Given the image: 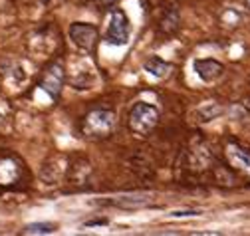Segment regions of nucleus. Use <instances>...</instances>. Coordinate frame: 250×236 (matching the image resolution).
<instances>
[{
  "mask_svg": "<svg viewBox=\"0 0 250 236\" xmlns=\"http://www.w3.org/2000/svg\"><path fill=\"white\" fill-rule=\"evenodd\" d=\"M223 113V105H218L216 101H208V103H203L199 109H197V117H199V121H212L216 119L218 115Z\"/></svg>",
  "mask_w": 250,
  "mask_h": 236,
  "instance_id": "obj_11",
  "label": "nucleus"
},
{
  "mask_svg": "<svg viewBox=\"0 0 250 236\" xmlns=\"http://www.w3.org/2000/svg\"><path fill=\"white\" fill-rule=\"evenodd\" d=\"M179 24H181V18H179V12L177 10H169L165 16H163V20H161V32H165V34H173V32H177L179 30Z\"/></svg>",
  "mask_w": 250,
  "mask_h": 236,
  "instance_id": "obj_12",
  "label": "nucleus"
},
{
  "mask_svg": "<svg viewBox=\"0 0 250 236\" xmlns=\"http://www.w3.org/2000/svg\"><path fill=\"white\" fill-rule=\"evenodd\" d=\"M227 159H229L230 167L250 175V153L246 149H242L240 145H234V143L227 145Z\"/></svg>",
  "mask_w": 250,
  "mask_h": 236,
  "instance_id": "obj_7",
  "label": "nucleus"
},
{
  "mask_svg": "<svg viewBox=\"0 0 250 236\" xmlns=\"http://www.w3.org/2000/svg\"><path fill=\"white\" fill-rule=\"evenodd\" d=\"M246 6H248V10H250V0H246Z\"/></svg>",
  "mask_w": 250,
  "mask_h": 236,
  "instance_id": "obj_18",
  "label": "nucleus"
},
{
  "mask_svg": "<svg viewBox=\"0 0 250 236\" xmlns=\"http://www.w3.org/2000/svg\"><path fill=\"white\" fill-rule=\"evenodd\" d=\"M143 70H145L147 76H151L155 79H165L169 76V72H171V64L161 60V58H157V56H153L143 64Z\"/></svg>",
  "mask_w": 250,
  "mask_h": 236,
  "instance_id": "obj_8",
  "label": "nucleus"
},
{
  "mask_svg": "<svg viewBox=\"0 0 250 236\" xmlns=\"http://www.w3.org/2000/svg\"><path fill=\"white\" fill-rule=\"evenodd\" d=\"M56 230V224L50 222H34V224H28L24 228V234H50Z\"/></svg>",
  "mask_w": 250,
  "mask_h": 236,
  "instance_id": "obj_13",
  "label": "nucleus"
},
{
  "mask_svg": "<svg viewBox=\"0 0 250 236\" xmlns=\"http://www.w3.org/2000/svg\"><path fill=\"white\" fill-rule=\"evenodd\" d=\"M109 204H113V206H119V209H139V206H147V204H151V197H149V195L117 197V198H113Z\"/></svg>",
  "mask_w": 250,
  "mask_h": 236,
  "instance_id": "obj_10",
  "label": "nucleus"
},
{
  "mask_svg": "<svg viewBox=\"0 0 250 236\" xmlns=\"http://www.w3.org/2000/svg\"><path fill=\"white\" fill-rule=\"evenodd\" d=\"M129 36H131V22H129V16L125 14L123 10L115 8L111 10L109 14V20H107V28H105V42L109 46H125L129 42Z\"/></svg>",
  "mask_w": 250,
  "mask_h": 236,
  "instance_id": "obj_3",
  "label": "nucleus"
},
{
  "mask_svg": "<svg viewBox=\"0 0 250 236\" xmlns=\"http://www.w3.org/2000/svg\"><path fill=\"white\" fill-rule=\"evenodd\" d=\"M199 215V211H173L171 213V216H175V218H181V216H197Z\"/></svg>",
  "mask_w": 250,
  "mask_h": 236,
  "instance_id": "obj_14",
  "label": "nucleus"
},
{
  "mask_svg": "<svg viewBox=\"0 0 250 236\" xmlns=\"http://www.w3.org/2000/svg\"><path fill=\"white\" fill-rule=\"evenodd\" d=\"M100 224H109V220L104 218V220H87L85 222V226H100Z\"/></svg>",
  "mask_w": 250,
  "mask_h": 236,
  "instance_id": "obj_15",
  "label": "nucleus"
},
{
  "mask_svg": "<svg viewBox=\"0 0 250 236\" xmlns=\"http://www.w3.org/2000/svg\"><path fill=\"white\" fill-rule=\"evenodd\" d=\"M20 175V167L14 159L0 161V185H12Z\"/></svg>",
  "mask_w": 250,
  "mask_h": 236,
  "instance_id": "obj_9",
  "label": "nucleus"
},
{
  "mask_svg": "<svg viewBox=\"0 0 250 236\" xmlns=\"http://www.w3.org/2000/svg\"><path fill=\"white\" fill-rule=\"evenodd\" d=\"M246 107H248V109H250V98H248V101H246Z\"/></svg>",
  "mask_w": 250,
  "mask_h": 236,
  "instance_id": "obj_17",
  "label": "nucleus"
},
{
  "mask_svg": "<svg viewBox=\"0 0 250 236\" xmlns=\"http://www.w3.org/2000/svg\"><path fill=\"white\" fill-rule=\"evenodd\" d=\"M193 68H195L197 76H199L203 81H207V83L216 81L218 78L225 74V66H223L221 62L212 60V58H201V60H195Z\"/></svg>",
  "mask_w": 250,
  "mask_h": 236,
  "instance_id": "obj_6",
  "label": "nucleus"
},
{
  "mask_svg": "<svg viewBox=\"0 0 250 236\" xmlns=\"http://www.w3.org/2000/svg\"><path fill=\"white\" fill-rule=\"evenodd\" d=\"M159 117H161V111L155 105L139 101L129 111V127L137 135H147V133H151L155 127H157Z\"/></svg>",
  "mask_w": 250,
  "mask_h": 236,
  "instance_id": "obj_1",
  "label": "nucleus"
},
{
  "mask_svg": "<svg viewBox=\"0 0 250 236\" xmlns=\"http://www.w3.org/2000/svg\"><path fill=\"white\" fill-rule=\"evenodd\" d=\"M115 113L109 109H93L83 119V133L91 139H104L115 129Z\"/></svg>",
  "mask_w": 250,
  "mask_h": 236,
  "instance_id": "obj_2",
  "label": "nucleus"
},
{
  "mask_svg": "<svg viewBox=\"0 0 250 236\" xmlns=\"http://www.w3.org/2000/svg\"><path fill=\"white\" fill-rule=\"evenodd\" d=\"M68 34H70V40L74 42V46H78L80 50H85V52H91L100 40L98 28L89 22H74L70 26Z\"/></svg>",
  "mask_w": 250,
  "mask_h": 236,
  "instance_id": "obj_4",
  "label": "nucleus"
},
{
  "mask_svg": "<svg viewBox=\"0 0 250 236\" xmlns=\"http://www.w3.org/2000/svg\"><path fill=\"white\" fill-rule=\"evenodd\" d=\"M98 4H102V6H111V4H115L117 0H96Z\"/></svg>",
  "mask_w": 250,
  "mask_h": 236,
  "instance_id": "obj_16",
  "label": "nucleus"
},
{
  "mask_svg": "<svg viewBox=\"0 0 250 236\" xmlns=\"http://www.w3.org/2000/svg\"><path fill=\"white\" fill-rule=\"evenodd\" d=\"M64 81H66V70H64V64L62 62H54L48 66V70L44 72V78L40 81V87L56 101L62 94V87H64Z\"/></svg>",
  "mask_w": 250,
  "mask_h": 236,
  "instance_id": "obj_5",
  "label": "nucleus"
}]
</instances>
